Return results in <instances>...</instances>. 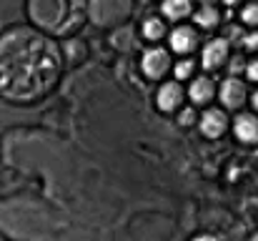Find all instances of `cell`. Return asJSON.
I'll return each mask as SVG.
<instances>
[{
    "mask_svg": "<svg viewBox=\"0 0 258 241\" xmlns=\"http://www.w3.org/2000/svg\"><path fill=\"white\" fill-rule=\"evenodd\" d=\"M60 73L58 48L30 28H10L0 40V90L13 101L45 95Z\"/></svg>",
    "mask_w": 258,
    "mask_h": 241,
    "instance_id": "1",
    "label": "cell"
},
{
    "mask_svg": "<svg viewBox=\"0 0 258 241\" xmlns=\"http://www.w3.org/2000/svg\"><path fill=\"white\" fill-rule=\"evenodd\" d=\"M30 18L53 33H68L78 25L83 13V0H30Z\"/></svg>",
    "mask_w": 258,
    "mask_h": 241,
    "instance_id": "2",
    "label": "cell"
},
{
    "mask_svg": "<svg viewBox=\"0 0 258 241\" xmlns=\"http://www.w3.org/2000/svg\"><path fill=\"white\" fill-rule=\"evenodd\" d=\"M143 71H146L151 78H161V76L168 71V56H166V51H161V48L148 51L146 58H143Z\"/></svg>",
    "mask_w": 258,
    "mask_h": 241,
    "instance_id": "3",
    "label": "cell"
},
{
    "mask_svg": "<svg viewBox=\"0 0 258 241\" xmlns=\"http://www.w3.org/2000/svg\"><path fill=\"white\" fill-rule=\"evenodd\" d=\"M171 45H173V51H178V53L193 51V48H196V33H193L190 28H178V30H173Z\"/></svg>",
    "mask_w": 258,
    "mask_h": 241,
    "instance_id": "4",
    "label": "cell"
},
{
    "mask_svg": "<svg viewBox=\"0 0 258 241\" xmlns=\"http://www.w3.org/2000/svg\"><path fill=\"white\" fill-rule=\"evenodd\" d=\"M221 95H223V103H226V106L236 108V106H241V103H243L246 90H243V85H241L238 80H226V83H223V88H221Z\"/></svg>",
    "mask_w": 258,
    "mask_h": 241,
    "instance_id": "5",
    "label": "cell"
},
{
    "mask_svg": "<svg viewBox=\"0 0 258 241\" xmlns=\"http://www.w3.org/2000/svg\"><path fill=\"white\" fill-rule=\"evenodd\" d=\"M201 128L206 136H221L223 128H226V118L221 111H208L203 118H201Z\"/></svg>",
    "mask_w": 258,
    "mask_h": 241,
    "instance_id": "6",
    "label": "cell"
},
{
    "mask_svg": "<svg viewBox=\"0 0 258 241\" xmlns=\"http://www.w3.org/2000/svg\"><path fill=\"white\" fill-rule=\"evenodd\" d=\"M180 98H183V90H180V85H175V83H166V85L158 90V106H161L163 111L175 108V106L180 103Z\"/></svg>",
    "mask_w": 258,
    "mask_h": 241,
    "instance_id": "7",
    "label": "cell"
},
{
    "mask_svg": "<svg viewBox=\"0 0 258 241\" xmlns=\"http://www.w3.org/2000/svg\"><path fill=\"white\" fill-rule=\"evenodd\" d=\"M226 53H228L226 40H213V43H208L206 51H203V63H206L208 68H213V66H218V63L226 58Z\"/></svg>",
    "mask_w": 258,
    "mask_h": 241,
    "instance_id": "8",
    "label": "cell"
},
{
    "mask_svg": "<svg viewBox=\"0 0 258 241\" xmlns=\"http://www.w3.org/2000/svg\"><path fill=\"white\" fill-rule=\"evenodd\" d=\"M236 133L241 141H256L258 138V123L253 116H241L236 121Z\"/></svg>",
    "mask_w": 258,
    "mask_h": 241,
    "instance_id": "9",
    "label": "cell"
},
{
    "mask_svg": "<svg viewBox=\"0 0 258 241\" xmlns=\"http://www.w3.org/2000/svg\"><path fill=\"white\" fill-rule=\"evenodd\" d=\"M190 95H193V101H198V103L211 101V95H213V83H211L208 78L196 80V83L190 85Z\"/></svg>",
    "mask_w": 258,
    "mask_h": 241,
    "instance_id": "10",
    "label": "cell"
},
{
    "mask_svg": "<svg viewBox=\"0 0 258 241\" xmlns=\"http://www.w3.org/2000/svg\"><path fill=\"white\" fill-rule=\"evenodd\" d=\"M190 10V0H166L163 3V13L168 18H183Z\"/></svg>",
    "mask_w": 258,
    "mask_h": 241,
    "instance_id": "11",
    "label": "cell"
},
{
    "mask_svg": "<svg viewBox=\"0 0 258 241\" xmlns=\"http://www.w3.org/2000/svg\"><path fill=\"white\" fill-rule=\"evenodd\" d=\"M143 33H146L148 38H161V35H163V23H161V20H156V18H151V20L146 23Z\"/></svg>",
    "mask_w": 258,
    "mask_h": 241,
    "instance_id": "12",
    "label": "cell"
},
{
    "mask_svg": "<svg viewBox=\"0 0 258 241\" xmlns=\"http://www.w3.org/2000/svg\"><path fill=\"white\" fill-rule=\"evenodd\" d=\"M196 18H198V23H201V25H213L218 15H216V10H213V8H203Z\"/></svg>",
    "mask_w": 258,
    "mask_h": 241,
    "instance_id": "13",
    "label": "cell"
},
{
    "mask_svg": "<svg viewBox=\"0 0 258 241\" xmlns=\"http://www.w3.org/2000/svg\"><path fill=\"white\" fill-rule=\"evenodd\" d=\"M190 71H193V63H190V61H183V63L175 66V76H178V78H185Z\"/></svg>",
    "mask_w": 258,
    "mask_h": 241,
    "instance_id": "14",
    "label": "cell"
},
{
    "mask_svg": "<svg viewBox=\"0 0 258 241\" xmlns=\"http://www.w3.org/2000/svg\"><path fill=\"white\" fill-rule=\"evenodd\" d=\"M243 20H248V23H258V8L256 5H248V8L243 10Z\"/></svg>",
    "mask_w": 258,
    "mask_h": 241,
    "instance_id": "15",
    "label": "cell"
},
{
    "mask_svg": "<svg viewBox=\"0 0 258 241\" xmlns=\"http://www.w3.org/2000/svg\"><path fill=\"white\" fill-rule=\"evenodd\" d=\"M248 76H251L253 80H258V61H253V63H251V68H248Z\"/></svg>",
    "mask_w": 258,
    "mask_h": 241,
    "instance_id": "16",
    "label": "cell"
},
{
    "mask_svg": "<svg viewBox=\"0 0 258 241\" xmlns=\"http://www.w3.org/2000/svg\"><path fill=\"white\" fill-rule=\"evenodd\" d=\"M190 118H193V113L190 111H183V123H190Z\"/></svg>",
    "mask_w": 258,
    "mask_h": 241,
    "instance_id": "17",
    "label": "cell"
},
{
    "mask_svg": "<svg viewBox=\"0 0 258 241\" xmlns=\"http://www.w3.org/2000/svg\"><path fill=\"white\" fill-rule=\"evenodd\" d=\"M253 106L258 108V93H253Z\"/></svg>",
    "mask_w": 258,
    "mask_h": 241,
    "instance_id": "18",
    "label": "cell"
},
{
    "mask_svg": "<svg viewBox=\"0 0 258 241\" xmlns=\"http://www.w3.org/2000/svg\"><path fill=\"white\" fill-rule=\"evenodd\" d=\"M226 3H236V0H226Z\"/></svg>",
    "mask_w": 258,
    "mask_h": 241,
    "instance_id": "19",
    "label": "cell"
}]
</instances>
